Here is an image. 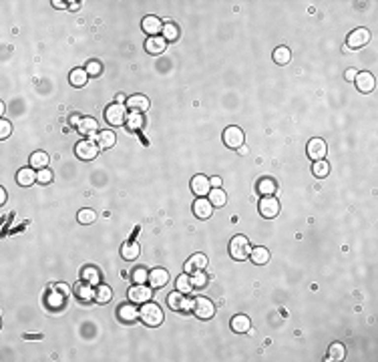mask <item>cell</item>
Wrapping results in <instances>:
<instances>
[{
	"mask_svg": "<svg viewBox=\"0 0 378 362\" xmlns=\"http://www.w3.org/2000/svg\"><path fill=\"white\" fill-rule=\"evenodd\" d=\"M105 119L109 125L113 127H121L125 125V121H127V111H125L123 105H119V103H115V105H109L107 111H105Z\"/></svg>",
	"mask_w": 378,
	"mask_h": 362,
	"instance_id": "cell-5",
	"label": "cell"
},
{
	"mask_svg": "<svg viewBox=\"0 0 378 362\" xmlns=\"http://www.w3.org/2000/svg\"><path fill=\"white\" fill-rule=\"evenodd\" d=\"M127 107L133 111V113H143L149 109V99L145 95H133L127 99Z\"/></svg>",
	"mask_w": 378,
	"mask_h": 362,
	"instance_id": "cell-21",
	"label": "cell"
},
{
	"mask_svg": "<svg viewBox=\"0 0 378 362\" xmlns=\"http://www.w3.org/2000/svg\"><path fill=\"white\" fill-rule=\"evenodd\" d=\"M145 123V119L141 117V113H129L127 115V121H125V125H127V129H131V131H137V129H141Z\"/></svg>",
	"mask_w": 378,
	"mask_h": 362,
	"instance_id": "cell-38",
	"label": "cell"
},
{
	"mask_svg": "<svg viewBox=\"0 0 378 362\" xmlns=\"http://www.w3.org/2000/svg\"><path fill=\"white\" fill-rule=\"evenodd\" d=\"M10 133H12V125L6 119H2L0 121V139H6Z\"/></svg>",
	"mask_w": 378,
	"mask_h": 362,
	"instance_id": "cell-45",
	"label": "cell"
},
{
	"mask_svg": "<svg viewBox=\"0 0 378 362\" xmlns=\"http://www.w3.org/2000/svg\"><path fill=\"white\" fill-rule=\"evenodd\" d=\"M167 302H169V306L173 308V310H179V312H187V310H191L193 308V300L191 298H187L183 292H171L169 294V298H167Z\"/></svg>",
	"mask_w": 378,
	"mask_h": 362,
	"instance_id": "cell-8",
	"label": "cell"
},
{
	"mask_svg": "<svg viewBox=\"0 0 378 362\" xmlns=\"http://www.w3.org/2000/svg\"><path fill=\"white\" fill-rule=\"evenodd\" d=\"M57 290H59L63 296H69V294H70V290H69V286H67V284H59V286H57Z\"/></svg>",
	"mask_w": 378,
	"mask_h": 362,
	"instance_id": "cell-48",
	"label": "cell"
},
{
	"mask_svg": "<svg viewBox=\"0 0 378 362\" xmlns=\"http://www.w3.org/2000/svg\"><path fill=\"white\" fill-rule=\"evenodd\" d=\"M354 83H356V87H358L360 93H370V91L374 89V76H372V72L362 71V72L356 74Z\"/></svg>",
	"mask_w": 378,
	"mask_h": 362,
	"instance_id": "cell-19",
	"label": "cell"
},
{
	"mask_svg": "<svg viewBox=\"0 0 378 362\" xmlns=\"http://www.w3.org/2000/svg\"><path fill=\"white\" fill-rule=\"evenodd\" d=\"M81 119H83L81 115H72V117H70V125H74V127H77V125L81 123Z\"/></svg>",
	"mask_w": 378,
	"mask_h": 362,
	"instance_id": "cell-51",
	"label": "cell"
},
{
	"mask_svg": "<svg viewBox=\"0 0 378 362\" xmlns=\"http://www.w3.org/2000/svg\"><path fill=\"white\" fill-rule=\"evenodd\" d=\"M133 282H135V284H145V282H149V272H147L145 268L133 270Z\"/></svg>",
	"mask_w": 378,
	"mask_h": 362,
	"instance_id": "cell-44",
	"label": "cell"
},
{
	"mask_svg": "<svg viewBox=\"0 0 378 362\" xmlns=\"http://www.w3.org/2000/svg\"><path fill=\"white\" fill-rule=\"evenodd\" d=\"M115 101L119 103V105H123V103H125V101H127V99H125V95H123V93H119V95L115 97Z\"/></svg>",
	"mask_w": 378,
	"mask_h": 362,
	"instance_id": "cell-53",
	"label": "cell"
},
{
	"mask_svg": "<svg viewBox=\"0 0 378 362\" xmlns=\"http://www.w3.org/2000/svg\"><path fill=\"white\" fill-rule=\"evenodd\" d=\"M191 312H193L199 320H209V318H213V314H215V306H213V302H211L209 298L199 296V298L193 300Z\"/></svg>",
	"mask_w": 378,
	"mask_h": 362,
	"instance_id": "cell-2",
	"label": "cell"
},
{
	"mask_svg": "<svg viewBox=\"0 0 378 362\" xmlns=\"http://www.w3.org/2000/svg\"><path fill=\"white\" fill-rule=\"evenodd\" d=\"M167 48V40L163 36H149L145 40V50L149 55H161Z\"/></svg>",
	"mask_w": 378,
	"mask_h": 362,
	"instance_id": "cell-17",
	"label": "cell"
},
{
	"mask_svg": "<svg viewBox=\"0 0 378 362\" xmlns=\"http://www.w3.org/2000/svg\"><path fill=\"white\" fill-rule=\"evenodd\" d=\"M207 268V257L206 253H193L189 260L185 262V272L187 274H193V272H201Z\"/></svg>",
	"mask_w": 378,
	"mask_h": 362,
	"instance_id": "cell-16",
	"label": "cell"
},
{
	"mask_svg": "<svg viewBox=\"0 0 378 362\" xmlns=\"http://www.w3.org/2000/svg\"><path fill=\"white\" fill-rule=\"evenodd\" d=\"M223 143L230 149H240L243 145V131L240 127H228L223 131Z\"/></svg>",
	"mask_w": 378,
	"mask_h": 362,
	"instance_id": "cell-9",
	"label": "cell"
},
{
	"mask_svg": "<svg viewBox=\"0 0 378 362\" xmlns=\"http://www.w3.org/2000/svg\"><path fill=\"white\" fill-rule=\"evenodd\" d=\"M356 74H358V71H356V69H348L344 76H346V81H354V79H356Z\"/></svg>",
	"mask_w": 378,
	"mask_h": 362,
	"instance_id": "cell-47",
	"label": "cell"
},
{
	"mask_svg": "<svg viewBox=\"0 0 378 362\" xmlns=\"http://www.w3.org/2000/svg\"><path fill=\"white\" fill-rule=\"evenodd\" d=\"M249 326H251V322H249V318L245 314H238V316L232 318V330L238 332V334L249 332Z\"/></svg>",
	"mask_w": 378,
	"mask_h": 362,
	"instance_id": "cell-28",
	"label": "cell"
},
{
	"mask_svg": "<svg viewBox=\"0 0 378 362\" xmlns=\"http://www.w3.org/2000/svg\"><path fill=\"white\" fill-rule=\"evenodd\" d=\"M175 286H177V290H179V292L189 294V292L193 290V284H191L189 274H187V272H185V274H181V276L177 278V282H175Z\"/></svg>",
	"mask_w": 378,
	"mask_h": 362,
	"instance_id": "cell-37",
	"label": "cell"
},
{
	"mask_svg": "<svg viewBox=\"0 0 378 362\" xmlns=\"http://www.w3.org/2000/svg\"><path fill=\"white\" fill-rule=\"evenodd\" d=\"M6 197H8V195H6V189H4V187H0V205H4V203H6Z\"/></svg>",
	"mask_w": 378,
	"mask_h": 362,
	"instance_id": "cell-50",
	"label": "cell"
},
{
	"mask_svg": "<svg viewBox=\"0 0 378 362\" xmlns=\"http://www.w3.org/2000/svg\"><path fill=\"white\" fill-rule=\"evenodd\" d=\"M53 171H50L48 167H44V169H38V173H36V181H40V183H50V181H53Z\"/></svg>",
	"mask_w": 378,
	"mask_h": 362,
	"instance_id": "cell-42",
	"label": "cell"
},
{
	"mask_svg": "<svg viewBox=\"0 0 378 362\" xmlns=\"http://www.w3.org/2000/svg\"><path fill=\"white\" fill-rule=\"evenodd\" d=\"M97 121L93 119V117H83L81 119V123L77 125V129H79V133H83V135H97Z\"/></svg>",
	"mask_w": 378,
	"mask_h": 362,
	"instance_id": "cell-27",
	"label": "cell"
},
{
	"mask_svg": "<svg viewBox=\"0 0 378 362\" xmlns=\"http://www.w3.org/2000/svg\"><path fill=\"white\" fill-rule=\"evenodd\" d=\"M77 219H79V223H93L95 219H97V214L93 212V210H81L79 214H77Z\"/></svg>",
	"mask_w": 378,
	"mask_h": 362,
	"instance_id": "cell-40",
	"label": "cell"
},
{
	"mask_svg": "<svg viewBox=\"0 0 378 362\" xmlns=\"http://www.w3.org/2000/svg\"><path fill=\"white\" fill-rule=\"evenodd\" d=\"M191 191L199 197H206L209 191H211V183H209V179L206 175H195L191 179Z\"/></svg>",
	"mask_w": 378,
	"mask_h": 362,
	"instance_id": "cell-13",
	"label": "cell"
},
{
	"mask_svg": "<svg viewBox=\"0 0 378 362\" xmlns=\"http://www.w3.org/2000/svg\"><path fill=\"white\" fill-rule=\"evenodd\" d=\"M258 193H260L262 197H266V195H274V193H275V181H274L272 177H264V179H260V181H258Z\"/></svg>",
	"mask_w": 378,
	"mask_h": 362,
	"instance_id": "cell-30",
	"label": "cell"
},
{
	"mask_svg": "<svg viewBox=\"0 0 378 362\" xmlns=\"http://www.w3.org/2000/svg\"><path fill=\"white\" fill-rule=\"evenodd\" d=\"M292 59V53H290V48L288 46H278L274 50V61L278 63V65H288Z\"/></svg>",
	"mask_w": 378,
	"mask_h": 362,
	"instance_id": "cell-36",
	"label": "cell"
},
{
	"mask_svg": "<svg viewBox=\"0 0 378 362\" xmlns=\"http://www.w3.org/2000/svg\"><path fill=\"white\" fill-rule=\"evenodd\" d=\"M113 298V290L107 286V284H99L97 290H95V300L99 304H107Z\"/></svg>",
	"mask_w": 378,
	"mask_h": 362,
	"instance_id": "cell-33",
	"label": "cell"
},
{
	"mask_svg": "<svg viewBox=\"0 0 378 362\" xmlns=\"http://www.w3.org/2000/svg\"><path fill=\"white\" fill-rule=\"evenodd\" d=\"M70 85L72 87H85L87 85V79H89V72H87V69H72L70 71Z\"/></svg>",
	"mask_w": 378,
	"mask_h": 362,
	"instance_id": "cell-25",
	"label": "cell"
},
{
	"mask_svg": "<svg viewBox=\"0 0 378 362\" xmlns=\"http://www.w3.org/2000/svg\"><path fill=\"white\" fill-rule=\"evenodd\" d=\"M167 282H169V272L165 268H155L149 272V284L153 288H163L167 286Z\"/></svg>",
	"mask_w": 378,
	"mask_h": 362,
	"instance_id": "cell-18",
	"label": "cell"
},
{
	"mask_svg": "<svg viewBox=\"0 0 378 362\" xmlns=\"http://www.w3.org/2000/svg\"><path fill=\"white\" fill-rule=\"evenodd\" d=\"M151 296H153V290L147 288L145 284H135V286L129 290V300L133 304H145L151 300Z\"/></svg>",
	"mask_w": 378,
	"mask_h": 362,
	"instance_id": "cell-10",
	"label": "cell"
},
{
	"mask_svg": "<svg viewBox=\"0 0 378 362\" xmlns=\"http://www.w3.org/2000/svg\"><path fill=\"white\" fill-rule=\"evenodd\" d=\"M161 35H163V38H165L167 42H169V40H177V38H179V29H177V24H175V22H165Z\"/></svg>",
	"mask_w": 378,
	"mask_h": 362,
	"instance_id": "cell-34",
	"label": "cell"
},
{
	"mask_svg": "<svg viewBox=\"0 0 378 362\" xmlns=\"http://www.w3.org/2000/svg\"><path fill=\"white\" fill-rule=\"evenodd\" d=\"M306 153H308V157H310L312 161H320V159L326 157V153H328V147H326L324 139L314 137V139H310V143H308V147H306Z\"/></svg>",
	"mask_w": 378,
	"mask_h": 362,
	"instance_id": "cell-7",
	"label": "cell"
},
{
	"mask_svg": "<svg viewBox=\"0 0 378 362\" xmlns=\"http://www.w3.org/2000/svg\"><path fill=\"white\" fill-rule=\"evenodd\" d=\"M69 4H70V6H69L70 10H79V8H81V2H69Z\"/></svg>",
	"mask_w": 378,
	"mask_h": 362,
	"instance_id": "cell-54",
	"label": "cell"
},
{
	"mask_svg": "<svg viewBox=\"0 0 378 362\" xmlns=\"http://www.w3.org/2000/svg\"><path fill=\"white\" fill-rule=\"evenodd\" d=\"M29 163H31L33 169H44V167L48 165V155H46L44 151H34V153L31 155Z\"/></svg>",
	"mask_w": 378,
	"mask_h": 362,
	"instance_id": "cell-31",
	"label": "cell"
},
{
	"mask_svg": "<svg viewBox=\"0 0 378 362\" xmlns=\"http://www.w3.org/2000/svg\"><path fill=\"white\" fill-rule=\"evenodd\" d=\"M53 6L55 8H67V2H63V0H53Z\"/></svg>",
	"mask_w": 378,
	"mask_h": 362,
	"instance_id": "cell-52",
	"label": "cell"
},
{
	"mask_svg": "<svg viewBox=\"0 0 378 362\" xmlns=\"http://www.w3.org/2000/svg\"><path fill=\"white\" fill-rule=\"evenodd\" d=\"M117 314H119L121 322H135V320H139V308L133 302L131 304H121L119 310H117Z\"/></svg>",
	"mask_w": 378,
	"mask_h": 362,
	"instance_id": "cell-15",
	"label": "cell"
},
{
	"mask_svg": "<svg viewBox=\"0 0 378 362\" xmlns=\"http://www.w3.org/2000/svg\"><path fill=\"white\" fill-rule=\"evenodd\" d=\"M74 294H77V298L83 300V302H91V300H95V290H93L91 284L85 282V280H81L77 286H74Z\"/></svg>",
	"mask_w": 378,
	"mask_h": 362,
	"instance_id": "cell-22",
	"label": "cell"
},
{
	"mask_svg": "<svg viewBox=\"0 0 378 362\" xmlns=\"http://www.w3.org/2000/svg\"><path fill=\"white\" fill-rule=\"evenodd\" d=\"M139 318L145 326H151V328H155L163 322V310L157 306V304H151V302H145L139 310Z\"/></svg>",
	"mask_w": 378,
	"mask_h": 362,
	"instance_id": "cell-1",
	"label": "cell"
},
{
	"mask_svg": "<svg viewBox=\"0 0 378 362\" xmlns=\"http://www.w3.org/2000/svg\"><path fill=\"white\" fill-rule=\"evenodd\" d=\"M81 280L89 282L91 286H99V282H101V274L95 266H85L83 272H81Z\"/></svg>",
	"mask_w": 378,
	"mask_h": 362,
	"instance_id": "cell-29",
	"label": "cell"
},
{
	"mask_svg": "<svg viewBox=\"0 0 378 362\" xmlns=\"http://www.w3.org/2000/svg\"><path fill=\"white\" fill-rule=\"evenodd\" d=\"M93 141L99 145V149H111V147L117 143V137H115L113 131H99V133L93 137Z\"/></svg>",
	"mask_w": 378,
	"mask_h": 362,
	"instance_id": "cell-20",
	"label": "cell"
},
{
	"mask_svg": "<svg viewBox=\"0 0 378 362\" xmlns=\"http://www.w3.org/2000/svg\"><path fill=\"white\" fill-rule=\"evenodd\" d=\"M368 40H370L368 29H356V31H352V33L348 35V46H350V48H362V46L368 44ZM348 46H346V48H348Z\"/></svg>",
	"mask_w": 378,
	"mask_h": 362,
	"instance_id": "cell-11",
	"label": "cell"
},
{
	"mask_svg": "<svg viewBox=\"0 0 378 362\" xmlns=\"http://www.w3.org/2000/svg\"><path fill=\"white\" fill-rule=\"evenodd\" d=\"M344 356H346V348H344V344L334 342V344L328 348V358H326V360H336V362H340V360H344Z\"/></svg>",
	"mask_w": 378,
	"mask_h": 362,
	"instance_id": "cell-35",
	"label": "cell"
},
{
	"mask_svg": "<svg viewBox=\"0 0 378 362\" xmlns=\"http://www.w3.org/2000/svg\"><path fill=\"white\" fill-rule=\"evenodd\" d=\"M141 29L149 35V36H159V33L163 31V22L157 16H145L141 22Z\"/></svg>",
	"mask_w": 378,
	"mask_h": 362,
	"instance_id": "cell-14",
	"label": "cell"
},
{
	"mask_svg": "<svg viewBox=\"0 0 378 362\" xmlns=\"http://www.w3.org/2000/svg\"><path fill=\"white\" fill-rule=\"evenodd\" d=\"M63 298H65L63 294H59V292H53V294L48 296V304H50V306H59V304H63Z\"/></svg>",
	"mask_w": 378,
	"mask_h": 362,
	"instance_id": "cell-46",
	"label": "cell"
},
{
	"mask_svg": "<svg viewBox=\"0 0 378 362\" xmlns=\"http://www.w3.org/2000/svg\"><path fill=\"white\" fill-rule=\"evenodd\" d=\"M312 171H314V175H316V177H320V179H322V177H326V175L330 173V165L326 163L324 159H320V161H314Z\"/></svg>",
	"mask_w": 378,
	"mask_h": 362,
	"instance_id": "cell-39",
	"label": "cell"
},
{
	"mask_svg": "<svg viewBox=\"0 0 378 362\" xmlns=\"http://www.w3.org/2000/svg\"><path fill=\"white\" fill-rule=\"evenodd\" d=\"M139 253H141V246L135 242H127V244L121 246V255L125 260H137Z\"/></svg>",
	"mask_w": 378,
	"mask_h": 362,
	"instance_id": "cell-26",
	"label": "cell"
},
{
	"mask_svg": "<svg viewBox=\"0 0 378 362\" xmlns=\"http://www.w3.org/2000/svg\"><path fill=\"white\" fill-rule=\"evenodd\" d=\"M249 252H251V246H249V240L245 236L232 238V242H230V255L234 257V260H245V257H249Z\"/></svg>",
	"mask_w": 378,
	"mask_h": 362,
	"instance_id": "cell-3",
	"label": "cell"
},
{
	"mask_svg": "<svg viewBox=\"0 0 378 362\" xmlns=\"http://www.w3.org/2000/svg\"><path fill=\"white\" fill-rule=\"evenodd\" d=\"M85 69H87V72H89L91 76H99L101 72H103V65H101L99 61H89Z\"/></svg>",
	"mask_w": 378,
	"mask_h": 362,
	"instance_id": "cell-43",
	"label": "cell"
},
{
	"mask_svg": "<svg viewBox=\"0 0 378 362\" xmlns=\"http://www.w3.org/2000/svg\"><path fill=\"white\" fill-rule=\"evenodd\" d=\"M189 278H191L193 288H204V286H206V282H207V278H206L204 270H201V272H193Z\"/></svg>",
	"mask_w": 378,
	"mask_h": 362,
	"instance_id": "cell-41",
	"label": "cell"
},
{
	"mask_svg": "<svg viewBox=\"0 0 378 362\" xmlns=\"http://www.w3.org/2000/svg\"><path fill=\"white\" fill-rule=\"evenodd\" d=\"M260 214H262L264 217H268V219L275 217V216L280 214V201L275 199L274 195L262 197V199H260Z\"/></svg>",
	"mask_w": 378,
	"mask_h": 362,
	"instance_id": "cell-6",
	"label": "cell"
},
{
	"mask_svg": "<svg viewBox=\"0 0 378 362\" xmlns=\"http://www.w3.org/2000/svg\"><path fill=\"white\" fill-rule=\"evenodd\" d=\"M99 145L93 141V139H85L81 143L74 145V153H77V157L83 159V161H91L97 157V153H99Z\"/></svg>",
	"mask_w": 378,
	"mask_h": 362,
	"instance_id": "cell-4",
	"label": "cell"
},
{
	"mask_svg": "<svg viewBox=\"0 0 378 362\" xmlns=\"http://www.w3.org/2000/svg\"><path fill=\"white\" fill-rule=\"evenodd\" d=\"M249 260L254 262V264H258V266L268 264V262H270V250H268V248H264V246L254 248V250L249 252Z\"/></svg>",
	"mask_w": 378,
	"mask_h": 362,
	"instance_id": "cell-24",
	"label": "cell"
},
{
	"mask_svg": "<svg viewBox=\"0 0 378 362\" xmlns=\"http://www.w3.org/2000/svg\"><path fill=\"white\" fill-rule=\"evenodd\" d=\"M193 214H195L199 219H207V217H211V214H213V205L209 203L207 197H199V199L193 201Z\"/></svg>",
	"mask_w": 378,
	"mask_h": 362,
	"instance_id": "cell-12",
	"label": "cell"
},
{
	"mask_svg": "<svg viewBox=\"0 0 378 362\" xmlns=\"http://www.w3.org/2000/svg\"><path fill=\"white\" fill-rule=\"evenodd\" d=\"M207 195H209V197H207V199H209V203H211V205H215V208H223L225 201H228V195L223 193V189H221V187H213Z\"/></svg>",
	"mask_w": 378,
	"mask_h": 362,
	"instance_id": "cell-32",
	"label": "cell"
},
{
	"mask_svg": "<svg viewBox=\"0 0 378 362\" xmlns=\"http://www.w3.org/2000/svg\"><path fill=\"white\" fill-rule=\"evenodd\" d=\"M209 183H211V187H221V177H211Z\"/></svg>",
	"mask_w": 378,
	"mask_h": 362,
	"instance_id": "cell-49",
	"label": "cell"
},
{
	"mask_svg": "<svg viewBox=\"0 0 378 362\" xmlns=\"http://www.w3.org/2000/svg\"><path fill=\"white\" fill-rule=\"evenodd\" d=\"M16 181H18V185H22V187L33 185L34 181H36V173H34V169H33V167H22V169L16 173Z\"/></svg>",
	"mask_w": 378,
	"mask_h": 362,
	"instance_id": "cell-23",
	"label": "cell"
}]
</instances>
